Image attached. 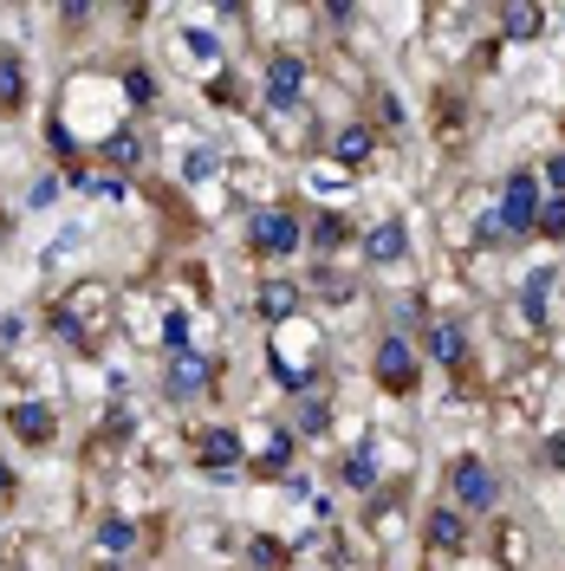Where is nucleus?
I'll return each mask as SVG.
<instances>
[{"mask_svg":"<svg viewBox=\"0 0 565 571\" xmlns=\"http://www.w3.org/2000/svg\"><path fill=\"white\" fill-rule=\"evenodd\" d=\"M540 176L533 169H513L507 182H500V209H495V221H500V234L507 240H520V234H533V221H540Z\"/></svg>","mask_w":565,"mask_h":571,"instance_id":"nucleus-1","label":"nucleus"},{"mask_svg":"<svg viewBox=\"0 0 565 571\" xmlns=\"http://www.w3.org/2000/svg\"><path fill=\"white\" fill-rule=\"evenodd\" d=\"M448 506H462V513H495L500 500V474L481 461V455H462L455 468H448Z\"/></svg>","mask_w":565,"mask_h":571,"instance_id":"nucleus-2","label":"nucleus"},{"mask_svg":"<svg viewBox=\"0 0 565 571\" xmlns=\"http://www.w3.org/2000/svg\"><path fill=\"white\" fill-rule=\"evenodd\" d=\"M370 370H377V383L390 390V396H417V383H423V363H417V345L410 338H384L377 357H370Z\"/></svg>","mask_w":565,"mask_h":571,"instance_id":"nucleus-3","label":"nucleus"},{"mask_svg":"<svg viewBox=\"0 0 565 571\" xmlns=\"http://www.w3.org/2000/svg\"><path fill=\"white\" fill-rule=\"evenodd\" d=\"M247 247L261 254V260H286V254H299V221L286 209H261L247 221Z\"/></svg>","mask_w":565,"mask_h":571,"instance_id":"nucleus-4","label":"nucleus"},{"mask_svg":"<svg viewBox=\"0 0 565 571\" xmlns=\"http://www.w3.org/2000/svg\"><path fill=\"white\" fill-rule=\"evenodd\" d=\"M261 98H267L274 111H292V104L306 98V59H299V53H274L267 71H261Z\"/></svg>","mask_w":565,"mask_h":571,"instance_id":"nucleus-5","label":"nucleus"},{"mask_svg":"<svg viewBox=\"0 0 565 571\" xmlns=\"http://www.w3.org/2000/svg\"><path fill=\"white\" fill-rule=\"evenodd\" d=\"M423 533H429V546H435V552H448V559H462V552H468V539H475V526H468V513H462V506H435Z\"/></svg>","mask_w":565,"mask_h":571,"instance_id":"nucleus-6","label":"nucleus"},{"mask_svg":"<svg viewBox=\"0 0 565 571\" xmlns=\"http://www.w3.org/2000/svg\"><path fill=\"white\" fill-rule=\"evenodd\" d=\"M7 428H13L26 448H46V441L59 435V416H53V403H13V410H7Z\"/></svg>","mask_w":565,"mask_h":571,"instance_id":"nucleus-7","label":"nucleus"},{"mask_svg":"<svg viewBox=\"0 0 565 571\" xmlns=\"http://www.w3.org/2000/svg\"><path fill=\"white\" fill-rule=\"evenodd\" d=\"M403 254H410V227H403V221H384V227L364 234V260H370V267H397Z\"/></svg>","mask_w":565,"mask_h":571,"instance_id":"nucleus-8","label":"nucleus"},{"mask_svg":"<svg viewBox=\"0 0 565 571\" xmlns=\"http://www.w3.org/2000/svg\"><path fill=\"white\" fill-rule=\"evenodd\" d=\"M429 357H435L442 370H462V363H468V332H462V318H435V325H429Z\"/></svg>","mask_w":565,"mask_h":571,"instance_id":"nucleus-9","label":"nucleus"},{"mask_svg":"<svg viewBox=\"0 0 565 571\" xmlns=\"http://www.w3.org/2000/svg\"><path fill=\"white\" fill-rule=\"evenodd\" d=\"M209 383H214V357H202V351L169 357V390H176V396H196V390H209Z\"/></svg>","mask_w":565,"mask_h":571,"instance_id":"nucleus-10","label":"nucleus"},{"mask_svg":"<svg viewBox=\"0 0 565 571\" xmlns=\"http://www.w3.org/2000/svg\"><path fill=\"white\" fill-rule=\"evenodd\" d=\"M202 468L209 474H234L241 468V435L234 428H202Z\"/></svg>","mask_w":565,"mask_h":571,"instance_id":"nucleus-11","label":"nucleus"},{"mask_svg":"<svg viewBox=\"0 0 565 571\" xmlns=\"http://www.w3.org/2000/svg\"><path fill=\"white\" fill-rule=\"evenodd\" d=\"M13 111H26V66H20V53H0V117H13Z\"/></svg>","mask_w":565,"mask_h":571,"instance_id":"nucleus-12","label":"nucleus"},{"mask_svg":"<svg viewBox=\"0 0 565 571\" xmlns=\"http://www.w3.org/2000/svg\"><path fill=\"white\" fill-rule=\"evenodd\" d=\"M299 299H306V292H299L292 280H267V286H261V299H254V305H261V318H274V325H286V318L299 312Z\"/></svg>","mask_w":565,"mask_h":571,"instance_id":"nucleus-13","label":"nucleus"},{"mask_svg":"<svg viewBox=\"0 0 565 571\" xmlns=\"http://www.w3.org/2000/svg\"><path fill=\"white\" fill-rule=\"evenodd\" d=\"M292 428H299V435H325V428H332V403H325V396H299V403H292Z\"/></svg>","mask_w":565,"mask_h":571,"instance_id":"nucleus-14","label":"nucleus"},{"mask_svg":"<svg viewBox=\"0 0 565 571\" xmlns=\"http://www.w3.org/2000/svg\"><path fill=\"white\" fill-rule=\"evenodd\" d=\"M345 488H357V494L377 488V448L370 441H357L352 455H345Z\"/></svg>","mask_w":565,"mask_h":571,"instance_id":"nucleus-15","label":"nucleus"},{"mask_svg":"<svg viewBox=\"0 0 565 571\" xmlns=\"http://www.w3.org/2000/svg\"><path fill=\"white\" fill-rule=\"evenodd\" d=\"M370 131H364V124H352V131H339V143H332V156H339V163H345V169H357V163H370Z\"/></svg>","mask_w":565,"mask_h":571,"instance_id":"nucleus-16","label":"nucleus"},{"mask_svg":"<svg viewBox=\"0 0 565 571\" xmlns=\"http://www.w3.org/2000/svg\"><path fill=\"white\" fill-rule=\"evenodd\" d=\"M104 163H111V169H137L143 163L137 131H111V137H104Z\"/></svg>","mask_w":565,"mask_h":571,"instance_id":"nucleus-17","label":"nucleus"},{"mask_svg":"<svg viewBox=\"0 0 565 571\" xmlns=\"http://www.w3.org/2000/svg\"><path fill=\"white\" fill-rule=\"evenodd\" d=\"M546 292H553V267L527 273V292H520V305H527V325H540V318H546Z\"/></svg>","mask_w":565,"mask_h":571,"instance_id":"nucleus-18","label":"nucleus"},{"mask_svg":"<svg viewBox=\"0 0 565 571\" xmlns=\"http://www.w3.org/2000/svg\"><path fill=\"white\" fill-rule=\"evenodd\" d=\"M500 26H507V40H533L546 26V13L540 7H500Z\"/></svg>","mask_w":565,"mask_h":571,"instance_id":"nucleus-19","label":"nucleus"},{"mask_svg":"<svg viewBox=\"0 0 565 571\" xmlns=\"http://www.w3.org/2000/svg\"><path fill=\"white\" fill-rule=\"evenodd\" d=\"M261 474H292V428H274V435H267V461H261Z\"/></svg>","mask_w":565,"mask_h":571,"instance_id":"nucleus-20","label":"nucleus"},{"mask_svg":"<svg viewBox=\"0 0 565 571\" xmlns=\"http://www.w3.org/2000/svg\"><path fill=\"white\" fill-rule=\"evenodd\" d=\"M98 546H104V552H131V546H137V526H131V519H104V526H98Z\"/></svg>","mask_w":565,"mask_h":571,"instance_id":"nucleus-21","label":"nucleus"},{"mask_svg":"<svg viewBox=\"0 0 565 571\" xmlns=\"http://www.w3.org/2000/svg\"><path fill=\"white\" fill-rule=\"evenodd\" d=\"M247 566L254 571H286V546L280 539H254V546H247Z\"/></svg>","mask_w":565,"mask_h":571,"instance_id":"nucleus-22","label":"nucleus"},{"mask_svg":"<svg viewBox=\"0 0 565 571\" xmlns=\"http://www.w3.org/2000/svg\"><path fill=\"white\" fill-rule=\"evenodd\" d=\"M312 247H319V254L345 247V221H339V214H319V221H312Z\"/></svg>","mask_w":565,"mask_h":571,"instance_id":"nucleus-23","label":"nucleus"},{"mask_svg":"<svg viewBox=\"0 0 565 571\" xmlns=\"http://www.w3.org/2000/svg\"><path fill=\"white\" fill-rule=\"evenodd\" d=\"M533 227H540V234H553V240H565V195H546Z\"/></svg>","mask_w":565,"mask_h":571,"instance_id":"nucleus-24","label":"nucleus"},{"mask_svg":"<svg viewBox=\"0 0 565 571\" xmlns=\"http://www.w3.org/2000/svg\"><path fill=\"white\" fill-rule=\"evenodd\" d=\"M124 91H131V104H156V78H149L143 66L124 71Z\"/></svg>","mask_w":565,"mask_h":571,"instance_id":"nucleus-25","label":"nucleus"},{"mask_svg":"<svg viewBox=\"0 0 565 571\" xmlns=\"http://www.w3.org/2000/svg\"><path fill=\"white\" fill-rule=\"evenodd\" d=\"M214 169H221V156H214V149H196V156L182 163V176H189V182H202V176H214Z\"/></svg>","mask_w":565,"mask_h":571,"instance_id":"nucleus-26","label":"nucleus"},{"mask_svg":"<svg viewBox=\"0 0 565 571\" xmlns=\"http://www.w3.org/2000/svg\"><path fill=\"white\" fill-rule=\"evenodd\" d=\"M53 202H59V176H40L33 195H26V209H53Z\"/></svg>","mask_w":565,"mask_h":571,"instance_id":"nucleus-27","label":"nucleus"},{"mask_svg":"<svg viewBox=\"0 0 565 571\" xmlns=\"http://www.w3.org/2000/svg\"><path fill=\"white\" fill-rule=\"evenodd\" d=\"M182 338H189V318H182V312H169V318H163V345H169V351H189Z\"/></svg>","mask_w":565,"mask_h":571,"instance_id":"nucleus-28","label":"nucleus"},{"mask_svg":"<svg viewBox=\"0 0 565 571\" xmlns=\"http://www.w3.org/2000/svg\"><path fill=\"white\" fill-rule=\"evenodd\" d=\"M182 46H189L196 59H209V66H214V59H221V46H214L209 33H182Z\"/></svg>","mask_w":565,"mask_h":571,"instance_id":"nucleus-29","label":"nucleus"},{"mask_svg":"<svg viewBox=\"0 0 565 571\" xmlns=\"http://www.w3.org/2000/svg\"><path fill=\"white\" fill-rule=\"evenodd\" d=\"M546 182H553V195H565V149L546 163Z\"/></svg>","mask_w":565,"mask_h":571,"instance_id":"nucleus-30","label":"nucleus"},{"mask_svg":"<svg viewBox=\"0 0 565 571\" xmlns=\"http://www.w3.org/2000/svg\"><path fill=\"white\" fill-rule=\"evenodd\" d=\"M13 494V468H7V461H0V500Z\"/></svg>","mask_w":565,"mask_h":571,"instance_id":"nucleus-31","label":"nucleus"}]
</instances>
